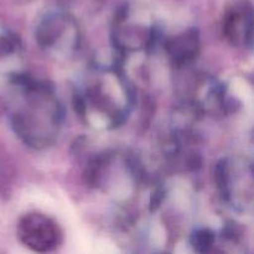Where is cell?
Listing matches in <instances>:
<instances>
[{"label": "cell", "mask_w": 254, "mask_h": 254, "mask_svg": "<svg viewBox=\"0 0 254 254\" xmlns=\"http://www.w3.org/2000/svg\"><path fill=\"white\" fill-rule=\"evenodd\" d=\"M17 82L25 89V101L12 116L15 131L30 146L50 145L61 127L62 111L59 102L46 86L27 81L25 77Z\"/></svg>", "instance_id": "1"}, {"label": "cell", "mask_w": 254, "mask_h": 254, "mask_svg": "<svg viewBox=\"0 0 254 254\" xmlns=\"http://www.w3.org/2000/svg\"><path fill=\"white\" fill-rule=\"evenodd\" d=\"M109 74L102 72L97 74L96 79L88 84L83 93L74 96V107L79 114L87 117H91L96 111L98 114L96 124L99 122L104 127L113 128L121 124L128 114V92L122 81L114 88L108 86Z\"/></svg>", "instance_id": "2"}, {"label": "cell", "mask_w": 254, "mask_h": 254, "mask_svg": "<svg viewBox=\"0 0 254 254\" xmlns=\"http://www.w3.org/2000/svg\"><path fill=\"white\" fill-rule=\"evenodd\" d=\"M20 242L35 252H50L60 245L62 233L57 223L49 216L31 212L21 217L17 225Z\"/></svg>", "instance_id": "3"}, {"label": "cell", "mask_w": 254, "mask_h": 254, "mask_svg": "<svg viewBox=\"0 0 254 254\" xmlns=\"http://www.w3.org/2000/svg\"><path fill=\"white\" fill-rule=\"evenodd\" d=\"M223 35L235 46H252L253 9L248 0H236L223 16Z\"/></svg>", "instance_id": "4"}, {"label": "cell", "mask_w": 254, "mask_h": 254, "mask_svg": "<svg viewBox=\"0 0 254 254\" xmlns=\"http://www.w3.org/2000/svg\"><path fill=\"white\" fill-rule=\"evenodd\" d=\"M72 20L66 15L54 14L49 15L42 20L37 29V41L45 49H56L61 40L64 39V35L69 32L73 25Z\"/></svg>", "instance_id": "5"}, {"label": "cell", "mask_w": 254, "mask_h": 254, "mask_svg": "<svg viewBox=\"0 0 254 254\" xmlns=\"http://www.w3.org/2000/svg\"><path fill=\"white\" fill-rule=\"evenodd\" d=\"M166 50L174 64L185 66L193 61L198 52V35L193 29L183 32L166 42Z\"/></svg>", "instance_id": "6"}, {"label": "cell", "mask_w": 254, "mask_h": 254, "mask_svg": "<svg viewBox=\"0 0 254 254\" xmlns=\"http://www.w3.org/2000/svg\"><path fill=\"white\" fill-rule=\"evenodd\" d=\"M193 246H195L196 251L198 252H208L212 247L213 242H215V236L211 231L208 230H201L193 235Z\"/></svg>", "instance_id": "7"}]
</instances>
